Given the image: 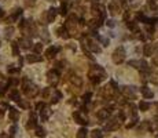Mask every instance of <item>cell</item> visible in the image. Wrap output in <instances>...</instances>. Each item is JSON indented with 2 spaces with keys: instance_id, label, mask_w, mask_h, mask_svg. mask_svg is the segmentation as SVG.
I'll return each instance as SVG.
<instances>
[{
  "instance_id": "cell-7",
  "label": "cell",
  "mask_w": 158,
  "mask_h": 138,
  "mask_svg": "<svg viewBox=\"0 0 158 138\" xmlns=\"http://www.w3.org/2000/svg\"><path fill=\"white\" fill-rule=\"evenodd\" d=\"M57 17V10L55 8H50L47 13H45V19H47V22H52L54 19Z\"/></svg>"
},
{
  "instance_id": "cell-39",
  "label": "cell",
  "mask_w": 158,
  "mask_h": 138,
  "mask_svg": "<svg viewBox=\"0 0 158 138\" xmlns=\"http://www.w3.org/2000/svg\"><path fill=\"white\" fill-rule=\"evenodd\" d=\"M107 25L109 26H114V22L113 21H107Z\"/></svg>"
},
{
  "instance_id": "cell-32",
  "label": "cell",
  "mask_w": 158,
  "mask_h": 138,
  "mask_svg": "<svg viewBox=\"0 0 158 138\" xmlns=\"http://www.w3.org/2000/svg\"><path fill=\"white\" fill-rule=\"evenodd\" d=\"M48 95H50V88H44L43 93H41V97H43V98H47Z\"/></svg>"
},
{
  "instance_id": "cell-19",
  "label": "cell",
  "mask_w": 158,
  "mask_h": 138,
  "mask_svg": "<svg viewBox=\"0 0 158 138\" xmlns=\"http://www.w3.org/2000/svg\"><path fill=\"white\" fill-rule=\"evenodd\" d=\"M87 128L85 127H81L80 130H78V133H77V138H87Z\"/></svg>"
},
{
  "instance_id": "cell-42",
  "label": "cell",
  "mask_w": 158,
  "mask_h": 138,
  "mask_svg": "<svg viewBox=\"0 0 158 138\" xmlns=\"http://www.w3.org/2000/svg\"><path fill=\"white\" fill-rule=\"evenodd\" d=\"M66 1H68V0H62V3H66Z\"/></svg>"
},
{
  "instance_id": "cell-3",
  "label": "cell",
  "mask_w": 158,
  "mask_h": 138,
  "mask_svg": "<svg viewBox=\"0 0 158 138\" xmlns=\"http://www.w3.org/2000/svg\"><path fill=\"white\" fill-rule=\"evenodd\" d=\"M47 77H48V82L55 86L58 82V77H59V72H58L57 69H51V70L47 72Z\"/></svg>"
},
{
  "instance_id": "cell-9",
  "label": "cell",
  "mask_w": 158,
  "mask_h": 138,
  "mask_svg": "<svg viewBox=\"0 0 158 138\" xmlns=\"http://www.w3.org/2000/svg\"><path fill=\"white\" fill-rule=\"evenodd\" d=\"M73 119H74V122L76 123H80V124H85L87 126V119H84V118H81V115L78 112H73Z\"/></svg>"
},
{
  "instance_id": "cell-30",
  "label": "cell",
  "mask_w": 158,
  "mask_h": 138,
  "mask_svg": "<svg viewBox=\"0 0 158 138\" xmlns=\"http://www.w3.org/2000/svg\"><path fill=\"white\" fill-rule=\"evenodd\" d=\"M36 109H37V111H40V112H41L43 109H45V104H44V102H38L37 105H36Z\"/></svg>"
},
{
  "instance_id": "cell-33",
  "label": "cell",
  "mask_w": 158,
  "mask_h": 138,
  "mask_svg": "<svg viewBox=\"0 0 158 138\" xmlns=\"http://www.w3.org/2000/svg\"><path fill=\"white\" fill-rule=\"evenodd\" d=\"M17 72H19V68H13V65L8 68V73H17Z\"/></svg>"
},
{
  "instance_id": "cell-5",
  "label": "cell",
  "mask_w": 158,
  "mask_h": 138,
  "mask_svg": "<svg viewBox=\"0 0 158 138\" xmlns=\"http://www.w3.org/2000/svg\"><path fill=\"white\" fill-rule=\"evenodd\" d=\"M59 50H61V47H58V46H51L50 49L45 51V55H47V58H54V57L59 53Z\"/></svg>"
},
{
  "instance_id": "cell-40",
  "label": "cell",
  "mask_w": 158,
  "mask_h": 138,
  "mask_svg": "<svg viewBox=\"0 0 158 138\" xmlns=\"http://www.w3.org/2000/svg\"><path fill=\"white\" fill-rule=\"evenodd\" d=\"M0 138H7L6 134H4V133H1V134H0Z\"/></svg>"
},
{
  "instance_id": "cell-1",
  "label": "cell",
  "mask_w": 158,
  "mask_h": 138,
  "mask_svg": "<svg viewBox=\"0 0 158 138\" xmlns=\"http://www.w3.org/2000/svg\"><path fill=\"white\" fill-rule=\"evenodd\" d=\"M124 59H125V50H124V47H118L113 53V61L115 64H121Z\"/></svg>"
},
{
  "instance_id": "cell-26",
  "label": "cell",
  "mask_w": 158,
  "mask_h": 138,
  "mask_svg": "<svg viewBox=\"0 0 158 138\" xmlns=\"http://www.w3.org/2000/svg\"><path fill=\"white\" fill-rule=\"evenodd\" d=\"M72 82L74 83V84H76V86H78V87H80V86H81V79H80V77H78V76H74V77H73V79H72Z\"/></svg>"
},
{
  "instance_id": "cell-24",
  "label": "cell",
  "mask_w": 158,
  "mask_h": 138,
  "mask_svg": "<svg viewBox=\"0 0 158 138\" xmlns=\"http://www.w3.org/2000/svg\"><path fill=\"white\" fill-rule=\"evenodd\" d=\"M91 137L92 138H102V131H99V130H94V131L91 133Z\"/></svg>"
},
{
  "instance_id": "cell-29",
  "label": "cell",
  "mask_w": 158,
  "mask_h": 138,
  "mask_svg": "<svg viewBox=\"0 0 158 138\" xmlns=\"http://www.w3.org/2000/svg\"><path fill=\"white\" fill-rule=\"evenodd\" d=\"M13 53H14V55H18L19 54V51H18V44L14 42L13 43Z\"/></svg>"
},
{
  "instance_id": "cell-4",
  "label": "cell",
  "mask_w": 158,
  "mask_h": 138,
  "mask_svg": "<svg viewBox=\"0 0 158 138\" xmlns=\"http://www.w3.org/2000/svg\"><path fill=\"white\" fill-rule=\"evenodd\" d=\"M120 119H111L110 122H107V124H106V130L107 131H113V130H117L118 127H120Z\"/></svg>"
},
{
  "instance_id": "cell-35",
  "label": "cell",
  "mask_w": 158,
  "mask_h": 138,
  "mask_svg": "<svg viewBox=\"0 0 158 138\" xmlns=\"http://www.w3.org/2000/svg\"><path fill=\"white\" fill-rule=\"evenodd\" d=\"M59 13L62 14V15H65V14H66V4H65V3L62 4V7H61V11H59Z\"/></svg>"
},
{
  "instance_id": "cell-17",
  "label": "cell",
  "mask_w": 158,
  "mask_h": 138,
  "mask_svg": "<svg viewBox=\"0 0 158 138\" xmlns=\"http://www.w3.org/2000/svg\"><path fill=\"white\" fill-rule=\"evenodd\" d=\"M140 91H142V94L144 95L146 98H153V97H154L153 91H150L147 87H142V90H140Z\"/></svg>"
},
{
  "instance_id": "cell-38",
  "label": "cell",
  "mask_w": 158,
  "mask_h": 138,
  "mask_svg": "<svg viewBox=\"0 0 158 138\" xmlns=\"http://www.w3.org/2000/svg\"><path fill=\"white\" fill-rule=\"evenodd\" d=\"M153 65L158 66V58H154V59H153Z\"/></svg>"
},
{
  "instance_id": "cell-37",
  "label": "cell",
  "mask_w": 158,
  "mask_h": 138,
  "mask_svg": "<svg viewBox=\"0 0 158 138\" xmlns=\"http://www.w3.org/2000/svg\"><path fill=\"white\" fill-rule=\"evenodd\" d=\"M26 6H33L34 4V0H25Z\"/></svg>"
},
{
  "instance_id": "cell-2",
  "label": "cell",
  "mask_w": 158,
  "mask_h": 138,
  "mask_svg": "<svg viewBox=\"0 0 158 138\" xmlns=\"http://www.w3.org/2000/svg\"><path fill=\"white\" fill-rule=\"evenodd\" d=\"M24 82H25V84H24V93L26 95H34L37 93V87L34 84H32L28 79H24Z\"/></svg>"
},
{
  "instance_id": "cell-10",
  "label": "cell",
  "mask_w": 158,
  "mask_h": 138,
  "mask_svg": "<svg viewBox=\"0 0 158 138\" xmlns=\"http://www.w3.org/2000/svg\"><path fill=\"white\" fill-rule=\"evenodd\" d=\"M109 10H110V13L115 15V14L120 11V6H118V1H111L110 4H109Z\"/></svg>"
},
{
  "instance_id": "cell-14",
  "label": "cell",
  "mask_w": 158,
  "mask_h": 138,
  "mask_svg": "<svg viewBox=\"0 0 158 138\" xmlns=\"http://www.w3.org/2000/svg\"><path fill=\"white\" fill-rule=\"evenodd\" d=\"M88 47L94 51V53H101L102 51V49L98 46V43H95V42H92V40H88Z\"/></svg>"
},
{
  "instance_id": "cell-44",
  "label": "cell",
  "mask_w": 158,
  "mask_h": 138,
  "mask_svg": "<svg viewBox=\"0 0 158 138\" xmlns=\"http://www.w3.org/2000/svg\"><path fill=\"white\" fill-rule=\"evenodd\" d=\"M155 138H158V135H155Z\"/></svg>"
},
{
  "instance_id": "cell-20",
  "label": "cell",
  "mask_w": 158,
  "mask_h": 138,
  "mask_svg": "<svg viewBox=\"0 0 158 138\" xmlns=\"http://www.w3.org/2000/svg\"><path fill=\"white\" fill-rule=\"evenodd\" d=\"M143 51H144V55H147V57H150V55H151V53H153V47H151V44H146V46H144V49H143Z\"/></svg>"
},
{
  "instance_id": "cell-27",
  "label": "cell",
  "mask_w": 158,
  "mask_h": 138,
  "mask_svg": "<svg viewBox=\"0 0 158 138\" xmlns=\"http://www.w3.org/2000/svg\"><path fill=\"white\" fill-rule=\"evenodd\" d=\"M126 25H128V28H129V29H132V31L138 32V25H136V22H128Z\"/></svg>"
},
{
  "instance_id": "cell-31",
  "label": "cell",
  "mask_w": 158,
  "mask_h": 138,
  "mask_svg": "<svg viewBox=\"0 0 158 138\" xmlns=\"http://www.w3.org/2000/svg\"><path fill=\"white\" fill-rule=\"evenodd\" d=\"M98 40L101 42V43H103V46H107L109 44V40L106 38H102V36H98Z\"/></svg>"
},
{
  "instance_id": "cell-13",
  "label": "cell",
  "mask_w": 158,
  "mask_h": 138,
  "mask_svg": "<svg viewBox=\"0 0 158 138\" xmlns=\"http://www.w3.org/2000/svg\"><path fill=\"white\" fill-rule=\"evenodd\" d=\"M10 98L14 101H17V102H19L21 101V97H19V91L17 90V88H13L11 91H10Z\"/></svg>"
},
{
  "instance_id": "cell-15",
  "label": "cell",
  "mask_w": 158,
  "mask_h": 138,
  "mask_svg": "<svg viewBox=\"0 0 158 138\" xmlns=\"http://www.w3.org/2000/svg\"><path fill=\"white\" fill-rule=\"evenodd\" d=\"M19 44H21V47H22V49L28 50V49H30L32 42H30V39H21V40H19Z\"/></svg>"
},
{
  "instance_id": "cell-34",
  "label": "cell",
  "mask_w": 158,
  "mask_h": 138,
  "mask_svg": "<svg viewBox=\"0 0 158 138\" xmlns=\"http://www.w3.org/2000/svg\"><path fill=\"white\" fill-rule=\"evenodd\" d=\"M13 32H14L13 28H8V29H6V36H7V38H10V36L13 35Z\"/></svg>"
},
{
  "instance_id": "cell-28",
  "label": "cell",
  "mask_w": 158,
  "mask_h": 138,
  "mask_svg": "<svg viewBox=\"0 0 158 138\" xmlns=\"http://www.w3.org/2000/svg\"><path fill=\"white\" fill-rule=\"evenodd\" d=\"M15 131H17V126L14 124V126H11V128H10V138H14Z\"/></svg>"
},
{
  "instance_id": "cell-6",
  "label": "cell",
  "mask_w": 158,
  "mask_h": 138,
  "mask_svg": "<svg viewBox=\"0 0 158 138\" xmlns=\"http://www.w3.org/2000/svg\"><path fill=\"white\" fill-rule=\"evenodd\" d=\"M34 127H37V118H36V113L32 112L29 116V122L26 124V128H34Z\"/></svg>"
},
{
  "instance_id": "cell-21",
  "label": "cell",
  "mask_w": 158,
  "mask_h": 138,
  "mask_svg": "<svg viewBox=\"0 0 158 138\" xmlns=\"http://www.w3.org/2000/svg\"><path fill=\"white\" fill-rule=\"evenodd\" d=\"M139 108H140V111L146 112V111H149V108H150V104H149V102H144V101H142V102L139 104Z\"/></svg>"
},
{
  "instance_id": "cell-16",
  "label": "cell",
  "mask_w": 158,
  "mask_h": 138,
  "mask_svg": "<svg viewBox=\"0 0 158 138\" xmlns=\"http://www.w3.org/2000/svg\"><path fill=\"white\" fill-rule=\"evenodd\" d=\"M58 35L61 36V38L63 39H69V33H68V31H66V28L65 26H61V28H58Z\"/></svg>"
},
{
  "instance_id": "cell-12",
  "label": "cell",
  "mask_w": 158,
  "mask_h": 138,
  "mask_svg": "<svg viewBox=\"0 0 158 138\" xmlns=\"http://www.w3.org/2000/svg\"><path fill=\"white\" fill-rule=\"evenodd\" d=\"M8 116H10V119L13 120V122H17L18 118H19V112L17 111V109L11 108V109H10V112H8Z\"/></svg>"
},
{
  "instance_id": "cell-23",
  "label": "cell",
  "mask_w": 158,
  "mask_h": 138,
  "mask_svg": "<svg viewBox=\"0 0 158 138\" xmlns=\"http://www.w3.org/2000/svg\"><path fill=\"white\" fill-rule=\"evenodd\" d=\"M40 115H41V120L43 122H45V120L48 119V109L45 108V109H43L41 112H40Z\"/></svg>"
},
{
  "instance_id": "cell-41",
  "label": "cell",
  "mask_w": 158,
  "mask_h": 138,
  "mask_svg": "<svg viewBox=\"0 0 158 138\" xmlns=\"http://www.w3.org/2000/svg\"><path fill=\"white\" fill-rule=\"evenodd\" d=\"M3 115H4V111H1V109H0V118H3Z\"/></svg>"
},
{
  "instance_id": "cell-11",
  "label": "cell",
  "mask_w": 158,
  "mask_h": 138,
  "mask_svg": "<svg viewBox=\"0 0 158 138\" xmlns=\"http://www.w3.org/2000/svg\"><path fill=\"white\" fill-rule=\"evenodd\" d=\"M43 58L40 55H36V54H32V55H28L26 57V61L28 62H30V64H33V62H40Z\"/></svg>"
},
{
  "instance_id": "cell-22",
  "label": "cell",
  "mask_w": 158,
  "mask_h": 138,
  "mask_svg": "<svg viewBox=\"0 0 158 138\" xmlns=\"http://www.w3.org/2000/svg\"><path fill=\"white\" fill-rule=\"evenodd\" d=\"M77 15H74V14H72L69 17V19H68V22H69V25H76L77 24Z\"/></svg>"
},
{
  "instance_id": "cell-43",
  "label": "cell",
  "mask_w": 158,
  "mask_h": 138,
  "mask_svg": "<svg viewBox=\"0 0 158 138\" xmlns=\"http://www.w3.org/2000/svg\"><path fill=\"white\" fill-rule=\"evenodd\" d=\"M157 128H158V122H157Z\"/></svg>"
},
{
  "instance_id": "cell-8",
  "label": "cell",
  "mask_w": 158,
  "mask_h": 138,
  "mask_svg": "<svg viewBox=\"0 0 158 138\" xmlns=\"http://www.w3.org/2000/svg\"><path fill=\"white\" fill-rule=\"evenodd\" d=\"M110 112H111V108H110V109H102V111L98 112L96 116H98V119L99 120H105V119H107L109 118V113Z\"/></svg>"
},
{
  "instance_id": "cell-25",
  "label": "cell",
  "mask_w": 158,
  "mask_h": 138,
  "mask_svg": "<svg viewBox=\"0 0 158 138\" xmlns=\"http://www.w3.org/2000/svg\"><path fill=\"white\" fill-rule=\"evenodd\" d=\"M33 50H34V53H41V50H43V44L36 43L34 44V47H33Z\"/></svg>"
},
{
  "instance_id": "cell-18",
  "label": "cell",
  "mask_w": 158,
  "mask_h": 138,
  "mask_svg": "<svg viewBox=\"0 0 158 138\" xmlns=\"http://www.w3.org/2000/svg\"><path fill=\"white\" fill-rule=\"evenodd\" d=\"M36 135L40 138H44L45 137V130L43 128V127H40V126H37L36 127Z\"/></svg>"
},
{
  "instance_id": "cell-36",
  "label": "cell",
  "mask_w": 158,
  "mask_h": 138,
  "mask_svg": "<svg viewBox=\"0 0 158 138\" xmlns=\"http://www.w3.org/2000/svg\"><path fill=\"white\" fill-rule=\"evenodd\" d=\"M89 98H91V93H87V94L84 95V102H88Z\"/></svg>"
}]
</instances>
